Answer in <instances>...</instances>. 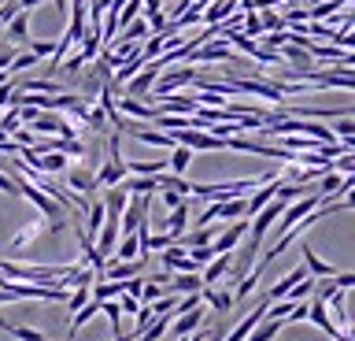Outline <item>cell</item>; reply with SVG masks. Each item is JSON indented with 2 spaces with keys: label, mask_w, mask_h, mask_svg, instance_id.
<instances>
[{
  "label": "cell",
  "mask_w": 355,
  "mask_h": 341,
  "mask_svg": "<svg viewBox=\"0 0 355 341\" xmlns=\"http://www.w3.org/2000/svg\"><path fill=\"white\" fill-rule=\"evenodd\" d=\"M196 97H155V112H196Z\"/></svg>",
  "instance_id": "14"
},
{
  "label": "cell",
  "mask_w": 355,
  "mask_h": 341,
  "mask_svg": "<svg viewBox=\"0 0 355 341\" xmlns=\"http://www.w3.org/2000/svg\"><path fill=\"white\" fill-rule=\"evenodd\" d=\"M100 312H104L107 319H111V334H122V308H119V301L111 297V301H100Z\"/></svg>",
  "instance_id": "24"
},
{
  "label": "cell",
  "mask_w": 355,
  "mask_h": 341,
  "mask_svg": "<svg viewBox=\"0 0 355 341\" xmlns=\"http://www.w3.org/2000/svg\"><path fill=\"white\" fill-rule=\"evenodd\" d=\"M204 338H207V330H204V326H196L193 334H185V338H178V341H204Z\"/></svg>",
  "instance_id": "37"
},
{
  "label": "cell",
  "mask_w": 355,
  "mask_h": 341,
  "mask_svg": "<svg viewBox=\"0 0 355 341\" xmlns=\"http://www.w3.org/2000/svg\"><path fill=\"white\" fill-rule=\"evenodd\" d=\"M122 193H155L159 190V174H141V178H122Z\"/></svg>",
  "instance_id": "16"
},
{
  "label": "cell",
  "mask_w": 355,
  "mask_h": 341,
  "mask_svg": "<svg viewBox=\"0 0 355 341\" xmlns=\"http://www.w3.org/2000/svg\"><path fill=\"white\" fill-rule=\"evenodd\" d=\"M11 93H15V85L4 78V82H0V108H8V104H11Z\"/></svg>",
  "instance_id": "35"
},
{
  "label": "cell",
  "mask_w": 355,
  "mask_h": 341,
  "mask_svg": "<svg viewBox=\"0 0 355 341\" xmlns=\"http://www.w3.org/2000/svg\"><path fill=\"white\" fill-rule=\"evenodd\" d=\"M352 112H340V119H337V126H333V138H340V141H352Z\"/></svg>",
  "instance_id": "27"
},
{
  "label": "cell",
  "mask_w": 355,
  "mask_h": 341,
  "mask_svg": "<svg viewBox=\"0 0 355 341\" xmlns=\"http://www.w3.org/2000/svg\"><path fill=\"white\" fill-rule=\"evenodd\" d=\"M4 45H30V12H19L8 19V34H4Z\"/></svg>",
  "instance_id": "5"
},
{
  "label": "cell",
  "mask_w": 355,
  "mask_h": 341,
  "mask_svg": "<svg viewBox=\"0 0 355 341\" xmlns=\"http://www.w3.org/2000/svg\"><path fill=\"white\" fill-rule=\"evenodd\" d=\"M230 60H237V56H233V49L226 41H200L182 63H230Z\"/></svg>",
  "instance_id": "2"
},
{
  "label": "cell",
  "mask_w": 355,
  "mask_h": 341,
  "mask_svg": "<svg viewBox=\"0 0 355 341\" xmlns=\"http://www.w3.org/2000/svg\"><path fill=\"white\" fill-rule=\"evenodd\" d=\"M41 4V0H19V8H22V12H30V8H37Z\"/></svg>",
  "instance_id": "38"
},
{
  "label": "cell",
  "mask_w": 355,
  "mask_h": 341,
  "mask_svg": "<svg viewBox=\"0 0 355 341\" xmlns=\"http://www.w3.org/2000/svg\"><path fill=\"white\" fill-rule=\"evenodd\" d=\"M241 23H244V38H259V34H263L259 12H244V15H241Z\"/></svg>",
  "instance_id": "28"
},
{
  "label": "cell",
  "mask_w": 355,
  "mask_h": 341,
  "mask_svg": "<svg viewBox=\"0 0 355 341\" xmlns=\"http://www.w3.org/2000/svg\"><path fill=\"white\" fill-rule=\"evenodd\" d=\"M185 256L193 260L196 267H204V263L215 260V249H211V245H193V249H185Z\"/></svg>",
  "instance_id": "26"
},
{
  "label": "cell",
  "mask_w": 355,
  "mask_h": 341,
  "mask_svg": "<svg viewBox=\"0 0 355 341\" xmlns=\"http://www.w3.org/2000/svg\"><path fill=\"white\" fill-rule=\"evenodd\" d=\"M8 334L19 338V341H44V334H41V330H33V326H8Z\"/></svg>",
  "instance_id": "29"
},
{
  "label": "cell",
  "mask_w": 355,
  "mask_h": 341,
  "mask_svg": "<svg viewBox=\"0 0 355 341\" xmlns=\"http://www.w3.org/2000/svg\"><path fill=\"white\" fill-rule=\"evenodd\" d=\"M8 326H11V323H8V319H0V330H8Z\"/></svg>",
  "instance_id": "39"
},
{
  "label": "cell",
  "mask_w": 355,
  "mask_h": 341,
  "mask_svg": "<svg viewBox=\"0 0 355 341\" xmlns=\"http://www.w3.org/2000/svg\"><path fill=\"white\" fill-rule=\"evenodd\" d=\"M211 241H215V230H211V223H207V226H196L193 234H178L174 245L178 249H193V245H211Z\"/></svg>",
  "instance_id": "17"
},
{
  "label": "cell",
  "mask_w": 355,
  "mask_h": 341,
  "mask_svg": "<svg viewBox=\"0 0 355 341\" xmlns=\"http://www.w3.org/2000/svg\"><path fill=\"white\" fill-rule=\"evenodd\" d=\"M155 193H159V201H163L166 208H174V204H182V201H185V197L178 193V190H155Z\"/></svg>",
  "instance_id": "34"
},
{
  "label": "cell",
  "mask_w": 355,
  "mask_h": 341,
  "mask_svg": "<svg viewBox=\"0 0 355 341\" xmlns=\"http://www.w3.org/2000/svg\"><path fill=\"white\" fill-rule=\"evenodd\" d=\"M115 108H119L122 115H137V119H148V123H152V115H155V108H144L141 101H133V97H126V93H119Z\"/></svg>",
  "instance_id": "19"
},
{
  "label": "cell",
  "mask_w": 355,
  "mask_h": 341,
  "mask_svg": "<svg viewBox=\"0 0 355 341\" xmlns=\"http://www.w3.org/2000/svg\"><path fill=\"white\" fill-rule=\"evenodd\" d=\"M122 178H126V160H107V163H100L96 167V185H119Z\"/></svg>",
  "instance_id": "10"
},
{
  "label": "cell",
  "mask_w": 355,
  "mask_h": 341,
  "mask_svg": "<svg viewBox=\"0 0 355 341\" xmlns=\"http://www.w3.org/2000/svg\"><path fill=\"white\" fill-rule=\"evenodd\" d=\"M200 301H207L211 308H215V312H230L233 304V290H215V285H204V290H200Z\"/></svg>",
  "instance_id": "13"
},
{
  "label": "cell",
  "mask_w": 355,
  "mask_h": 341,
  "mask_svg": "<svg viewBox=\"0 0 355 341\" xmlns=\"http://www.w3.org/2000/svg\"><path fill=\"white\" fill-rule=\"evenodd\" d=\"M141 38H148V23H144V19H133L130 26H122V38H119V41H126V45H137Z\"/></svg>",
  "instance_id": "25"
},
{
  "label": "cell",
  "mask_w": 355,
  "mask_h": 341,
  "mask_svg": "<svg viewBox=\"0 0 355 341\" xmlns=\"http://www.w3.org/2000/svg\"><path fill=\"white\" fill-rule=\"evenodd\" d=\"M141 256V241L137 234H119V245L111 252V260H137Z\"/></svg>",
  "instance_id": "18"
},
{
  "label": "cell",
  "mask_w": 355,
  "mask_h": 341,
  "mask_svg": "<svg viewBox=\"0 0 355 341\" xmlns=\"http://www.w3.org/2000/svg\"><path fill=\"white\" fill-rule=\"evenodd\" d=\"M44 230H49V223H30V226H22L15 238H11V249H26L33 238H41Z\"/></svg>",
  "instance_id": "23"
},
{
  "label": "cell",
  "mask_w": 355,
  "mask_h": 341,
  "mask_svg": "<svg viewBox=\"0 0 355 341\" xmlns=\"http://www.w3.org/2000/svg\"><path fill=\"white\" fill-rule=\"evenodd\" d=\"M30 130H37V134H52V138H74V126H67L60 115H52V112H37L26 123Z\"/></svg>",
  "instance_id": "3"
},
{
  "label": "cell",
  "mask_w": 355,
  "mask_h": 341,
  "mask_svg": "<svg viewBox=\"0 0 355 341\" xmlns=\"http://www.w3.org/2000/svg\"><path fill=\"white\" fill-rule=\"evenodd\" d=\"M196 326H204V304H196V308H189V312H182V315L171 319V330H174L178 338L193 334Z\"/></svg>",
  "instance_id": "8"
},
{
  "label": "cell",
  "mask_w": 355,
  "mask_h": 341,
  "mask_svg": "<svg viewBox=\"0 0 355 341\" xmlns=\"http://www.w3.org/2000/svg\"><path fill=\"white\" fill-rule=\"evenodd\" d=\"M304 267H307V274H315V278H329V274H337V267H333V263H322L315 252H311V245H304Z\"/></svg>",
  "instance_id": "21"
},
{
  "label": "cell",
  "mask_w": 355,
  "mask_h": 341,
  "mask_svg": "<svg viewBox=\"0 0 355 341\" xmlns=\"http://www.w3.org/2000/svg\"><path fill=\"white\" fill-rule=\"evenodd\" d=\"M189 215H193V201L185 197V201H182V204H174V208H171V215L163 219V230H166V234H174V238H178V234H185Z\"/></svg>",
  "instance_id": "7"
},
{
  "label": "cell",
  "mask_w": 355,
  "mask_h": 341,
  "mask_svg": "<svg viewBox=\"0 0 355 341\" xmlns=\"http://www.w3.org/2000/svg\"><path fill=\"white\" fill-rule=\"evenodd\" d=\"M30 52L37 60H44V56H52V52H55V41H30Z\"/></svg>",
  "instance_id": "30"
},
{
  "label": "cell",
  "mask_w": 355,
  "mask_h": 341,
  "mask_svg": "<svg viewBox=\"0 0 355 341\" xmlns=\"http://www.w3.org/2000/svg\"><path fill=\"white\" fill-rule=\"evenodd\" d=\"M115 245H119V219H111V215H104V226H100L96 230V252H100V256H111V252H115Z\"/></svg>",
  "instance_id": "6"
},
{
  "label": "cell",
  "mask_w": 355,
  "mask_h": 341,
  "mask_svg": "<svg viewBox=\"0 0 355 341\" xmlns=\"http://www.w3.org/2000/svg\"><path fill=\"white\" fill-rule=\"evenodd\" d=\"M19 145H15V141H11L8 134H4V130H0V152H15Z\"/></svg>",
  "instance_id": "36"
},
{
  "label": "cell",
  "mask_w": 355,
  "mask_h": 341,
  "mask_svg": "<svg viewBox=\"0 0 355 341\" xmlns=\"http://www.w3.org/2000/svg\"><path fill=\"white\" fill-rule=\"evenodd\" d=\"M0 193H8V197H19V178H11V174L0 171Z\"/></svg>",
  "instance_id": "32"
},
{
  "label": "cell",
  "mask_w": 355,
  "mask_h": 341,
  "mask_svg": "<svg viewBox=\"0 0 355 341\" xmlns=\"http://www.w3.org/2000/svg\"><path fill=\"white\" fill-rule=\"evenodd\" d=\"M204 290V282H200V271H193V274H178V278H171L166 282V293H200Z\"/></svg>",
  "instance_id": "15"
},
{
  "label": "cell",
  "mask_w": 355,
  "mask_h": 341,
  "mask_svg": "<svg viewBox=\"0 0 355 341\" xmlns=\"http://www.w3.org/2000/svg\"><path fill=\"white\" fill-rule=\"evenodd\" d=\"M71 4H85V0H71Z\"/></svg>",
  "instance_id": "40"
},
{
  "label": "cell",
  "mask_w": 355,
  "mask_h": 341,
  "mask_svg": "<svg viewBox=\"0 0 355 341\" xmlns=\"http://www.w3.org/2000/svg\"><path fill=\"white\" fill-rule=\"evenodd\" d=\"M189 163H193V152H189L185 145H174L171 156H166V171H171V174H185Z\"/></svg>",
  "instance_id": "20"
},
{
  "label": "cell",
  "mask_w": 355,
  "mask_h": 341,
  "mask_svg": "<svg viewBox=\"0 0 355 341\" xmlns=\"http://www.w3.org/2000/svg\"><path fill=\"white\" fill-rule=\"evenodd\" d=\"M67 185H71L74 193L89 197V193H96V174L89 167H74V171H67Z\"/></svg>",
  "instance_id": "11"
},
{
  "label": "cell",
  "mask_w": 355,
  "mask_h": 341,
  "mask_svg": "<svg viewBox=\"0 0 355 341\" xmlns=\"http://www.w3.org/2000/svg\"><path fill=\"white\" fill-rule=\"evenodd\" d=\"M244 215V197H230V201H215V219H241Z\"/></svg>",
  "instance_id": "22"
},
{
  "label": "cell",
  "mask_w": 355,
  "mask_h": 341,
  "mask_svg": "<svg viewBox=\"0 0 355 341\" xmlns=\"http://www.w3.org/2000/svg\"><path fill=\"white\" fill-rule=\"evenodd\" d=\"M163 74V82L155 85V93H144L141 101H155V97H171L178 85H189V82H196L200 78V71L193 67V63H182V67H174V71H159Z\"/></svg>",
  "instance_id": "1"
},
{
  "label": "cell",
  "mask_w": 355,
  "mask_h": 341,
  "mask_svg": "<svg viewBox=\"0 0 355 341\" xmlns=\"http://www.w3.org/2000/svg\"><path fill=\"white\" fill-rule=\"evenodd\" d=\"M163 267H166V271H182V274L200 271L196 263L185 256V249H178V245H166V249H163Z\"/></svg>",
  "instance_id": "9"
},
{
  "label": "cell",
  "mask_w": 355,
  "mask_h": 341,
  "mask_svg": "<svg viewBox=\"0 0 355 341\" xmlns=\"http://www.w3.org/2000/svg\"><path fill=\"white\" fill-rule=\"evenodd\" d=\"M244 234H248V219H233V223H230L226 230H222V234H218L215 241H211L215 256H218V252H233V249L241 245V238H244Z\"/></svg>",
  "instance_id": "4"
},
{
  "label": "cell",
  "mask_w": 355,
  "mask_h": 341,
  "mask_svg": "<svg viewBox=\"0 0 355 341\" xmlns=\"http://www.w3.org/2000/svg\"><path fill=\"white\" fill-rule=\"evenodd\" d=\"M0 130H4V134L11 138V134H15V130H19V112H15V108H11V112L8 115H0Z\"/></svg>",
  "instance_id": "31"
},
{
  "label": "cell",
  "mask_w": 355,
  "mask_h": 341,
  "mask_svg": "<svg viewBox=\"0 0 355 341\" xmlns=\"http://www.w3.org/2000/svg\"><path fill=\"white\" fill-rule=\"evenodd\" d=\"M230 263H233V252H218L215 263H204V271H200V282H204V285H215L222 274H230Z\"/></svg>",
  "instance_id": "12"
},
{
  "label": "cell",
  "mask_w": 355,
  "mask_h": 341,
  "mask_svg": "<svg viewBox=\"0 0 355 341\" xmlns=\"http://www.w3.org/2000/svg\"><path fill=\"white\" fill-rule=\"evenodd\" d=\"M333 285H337V290H352V285H355V274H352V271H337V274H333Z\"/></svg>",
  "instance_id": "33"
}]
</instances>
